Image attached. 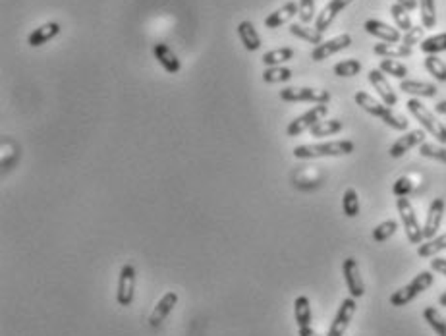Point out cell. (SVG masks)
Instances as JSON below:
<instances>
[{"label": "cell", "mask_w": 446, "mask_h": 336, "mask_svg": "<svg viewBox=\"0 0 446 336\" xmlns=\"http://www.w3.org/2000/svg\"><path fill=\"white\" fill-rule=\"evenodd\" d=\"M400 91H404L412 97H427L433 99L437 95V85L427 83V81H417V80H402L400 81Z\"/></svg>", "instance_id": "obj_20"}, {"label": "cell", "mask_w": 446, "mask_h": 336, "mask_svg": "<svg viewBox=\"0 0 446 336\" xmlns=\"http://www.w3.org/2000/svg\"><path fill=\"white\" fill-rule=\"evenodd\" d=\"M292 80V70L284 68V66H272V68H265L263 81L265 83H282V81Z\"/></svg>", "instance_id": "obj_36"}, {"label": "cell", "mask_w": 446, "mask_h": 336, "mask_svg": "<svg viewBox=\"0 0 446 336\" xmlns=\"http://www.w3.org/2000/svg\"><path fill=\"white\" fill-rule=\"evenodd\" d=\"M419 155H421V157H427V159L438 160V162H445L446 164V149L442 145L421 144L419 145Z\"/></svg>", "instance_id": "obj_39"}, {"label": "cell", "mask_w": 446, "mask_h": 336, "mask_svg": "<svg viewBox=\"0 0 446 336\" xmlns=\"http://www.w3.org/2000/svg\"><path fill=\"white\" fill-rule=\"evenodd\" d=\"M153 55L155 58L159 60V64L167 70L168 74H178L180 72V60H178V56L172 52V48L165 45V43H157V45H153Z\"/></svg>", "instance_id": "obj_19"}, {"label": "cell", "mask_w": 446, "mask_h": 336, "mask_svg": "<svg viewBox=\"0 0 446 336\" xmlns=\"http://www.w3.org/2000/svg\"><path fill=\"white\" fill-rule=\"evenodd\" d=\"M354 99H356L358 106H361L363 111L369 112L371 116L381 118V120L384 122L386 126H391L392 130H398V132H406L407 130V120L402 114L394 112L391 106H386L382 101H377L375 97H371L369 93H365V91H358Z\"/></svg>", "instance_id": "obj_1"}, {"label": "cell", "mask_w": 446, "mask_h": 336, "mask_svg": "<svg viewBox=\"0 0 446 336\" xmlns=\"http://www.w3.org/2000/svg\"><path fill=\"white\" fill-rule=\"evenodd\" d=\"M435 112H437V114H445L446 116V101H438V103L435 104Z\"/></svg>", "instance_id": "obj_46"}, {"label": "cell", "mask_w": 446, "mask_h": 336, "mask_svg": "<svg viewBox=\"0 0 446 336\" xmlns=\"http://www.w3.org/2000/svg\"><path fill=\"white\" fill-rule=\"evenodd\" d=\"M295 14H300V6L295 2H286L284 6H280L279 10H274L272 14L265 18V27L267 29H277L280 25H284L286 22H290Z\"/></svg>", "instance_id": "obj_18"}, {"label": "cell", "mask_w": 446, "mask_h": 336, "mask_svg": "<svg viewBox=\"0 0 446 336\" xmlns=\"http://www.w3.org/2000/svg\"><path fill=\"white\" fill-rule=\"evenodd\" d=\"M419 48H421V52H425V55H438V52H445L446 33H438V35H433V37L423 39Z\"/></svg>", "instance_id": "obj_32"}, {"label": "cell", "mask_w": 446, "mask_h": 336, "mask_svg": "<svg viewBox=\"0 0 446 336\" xmlns=\"http://www.w3.org/2000/svg\"><path fill=\"white\" fill-rule=\"evenodd\" d=\"M294 317L295 323H298V328L302 327H311V304L307 296H298L294 302Z\"/></svg>", "instance_id": "obj_24"}, {"label": "cell", "mask_w": 446, "mask_h": 336, "mask_svg": "<svg viewBox=\"0 0 446 336\" xmlns=\"http://www.w3.org/2000/svg\"><path fill=\"white\" fill-rule=\"evenodd\" d=\"M292 58H294V48L284 47L265 52L261 60H263V64L267 66V68H272V66H282L284 62H288V60H292Z\"/></svg>", "instance_id": "obj_26"}, {"label": "cell", "mask_w": 446, "mask_h": 336, "mask_svg": "<svg viewBox=\"0 0 446 336\" xmlns=\"http://www.w3.org/2000/svg\"><path fill=\"white\" fill-rule=\"evenodd\" d=\"M238 37L242 41V45L249 52H255V50L261 48V37H259V33L255 29V25L251 22H247V20L238 25Z\"/></svg>", "instance_id": "obj_21"}, {"label": "cell", "mask_w": 446, "mask_h": 336, "mask_svg": "<svg viewBox=\"0 0 446 336\" xmlns=\"http://www.w3.org/2000/svg\"><path fill=\"white\" fill-rule=\"evenodd\" d=\"M398 230V223L396 220H384V223L377 224L373 230V240L382 244V241H386L389 238H392L394 234Z\"/></svg>", "instance_id": "obj_38"}, {"label": "cell", "mask_w": 446, "mask_h": 336, "mask_svg": "<svg viewBox=\"0 0 446 336\" xmlns=\"http://www.w3.org/2000/svg\"><path fill=\"white\" fill-rule=\"evenodd\" d=\"M342 209L344 215L350 216V218H356L359 215V200L358 192L354 188H348L342 195Z\"/></svg>", "instance_id": "obj_37"}, {"label": "cell", "mask_w": 446, "mask_h": 336, "mask_svg": "<svg viewBox=\"0 0 446 336\" xmlns=\"http://www.w3.org/2000/svg\"><path fill=\"white\" fill-rule=\"evenodd\" d=\"M354 0H330L325 8L321 10L315 18V29L321 33H325L330 27V24L335 22V18L342 12L348 4H351Z\"/></svg>", "instance_id": "obj_15"}, {"label": "cell", "mask_w": 446, "mask_h": 336, "mask_svg": "<svg viewBox=\"0 0 446 336\" xmlns=\"http://www.w3.org/2000/svg\"><path fill=\"white\" fill-rule=\"evenodd\" d=\"M423 35H425V27L423 25H414L410 31L402 35V45H406L410 48L414 47V45H421Z\"/></svg>", "instance_id": "obj_40"}, {"label": "cell", "mask_w": 446, "mask_h": 336, "mask_svg": "<svg viewBox=\"0 0 446 336\" xmlns=\"http://www.w3.org/2000/svg\"><path fill=\"white\" fill-rule=\"evenodd\" d=\"M421 10V25L425 29H433L437 25V6L435 0H419Z\"/></svg>", "instance_id": "obj_34"}, {"label": "cell", "mask_w": 446, "mask_h": 336, "mask_svg": "<svg viewBox=\"0 0 446 336\" xmlns=\"http://www.w3.org/2000/svg\"><path fill=\"white\" fill-rule=\"evenodd\" d=\"M58 33H60V25L56 24V22H48V24L41 25L35 31H32L27 43H29V47H41V45H45L47 41L56 37Z\"/></svg>", "instance_id": "obj_22"}, {"label": "cell", "mask_w": 446, "mask_h": 336, "mask_svg": "<svg viewBox=\"0 0 446 336\" xmlns=\"http://www.w3.org/2000/svg\"><path fill=\"white\" fill-rule=\"evenodd\" d=\"M342 274L344 280H346V286H348V292H350L351 298H361L365 294V284H363V279H361V272H359V265L354 257H348L344 259L342 263Z\"/></svg>", "instance_id": "obj_10"}, {"label": "cell", "mask_w": 446, "mask_h": 336, "mask_svg": "<svg viewBox=\"0 0 446 336\" xmlns=\"http://www.w3.org/2000/svg\"><path fill=\"white\" fill-rule=\"evenodd\" d=\"M356 145L350 139L330 141V144H311L298 145L294 149L295 159H321V157H346L351 155Z\"/></svg>", "instance_id": "obj_2"}, {"label": "cell", "mask_w": 446, "mask_h": 336, "mask_svg": "<svg viewBox=\"0 0 446 336\" xmlns=\"http://www.w3.org/2000/svg\"><path fill=\"white\" fill-rule=\"evenodd\" d=\"M414 190V184H412V178L410 176H402L398 178L394 186H392V193L396 195V197H407L410 193Z\"/></svg>", "instance_id": "obj_42"}, {"label": "cell", "mask_w": 446, "mask_h": 336, "mask_svg": "<svg viewBox=\"0 0 446 336\" xmlns=\"http://www.w3.org/2000/svg\"><path fill=\"white\" fill-rule=\"evenodd\" d=\"M134 296H136V267L132 263H126L120 269L116 302L122 307H130L134 304Z\"/></svg>", "instance_id": "obj_8"}, {"label": "cell", "mask_w": 446, "mask_h": 336, "mask_svg": "<svg viewBox=\"0 0 446 336\" xmlns=\"http://www.w3.org/2000/svg\"><path fill=\"white\" fill-rule=\"evenodd\" d=\"M431 269L438 274H442L446 276V257H435L433 261H431Z\"/></svg>", "instance_id": "obj_43"}, {"label": "cell", "mask_w": 446, "mask_h": 336, "mask_svg": "<svg viewBox=\"0 0 446 336\" xmlns=\"http://www.w3.org/2000/svg\"><path fill=\"white\" fill-rule=\"evenodd\" d=\"M363 29H365L369 35H373L377 39H381L382 43H398L402 39V35H400L398 29H394L391 27L389 24H384L381 20H367L365 25H363Z\"/></svg>", "instance_id": "obj_17"}, {"label": "cell", "mask_w": 446, "mask_h": 336, "mask_svg": "<svg viewBox=\"0 0 446 336\" xmlns=\"http://www.w3.org/2000/svg\"><path fill=\"white\" fill-rule=\"evenodd\" d=\"M445 207L446 205L442 197L431 201L427 218L423 224V240H431V238L437 236V232L440 230V224H442V216H445Z\"/></svg>", "instance_id": "obj_12"}, {"label": "cell", "mask_w": 446, "mask_h": 336, "mask_svg": "<svg viewBox=\"0 0 446 336\" xmlns=\"http://www.w3.org/2000/svg\"><path fill=\"white\" fill-rule=\"evenodd\" d=\"M406 106L407 111H410V114L421 124L423 130H425L427 134H431V136L435 137L438 144L446 145V128L442 126V122H438L437 116H435L419 99H410L406 103Z\"/></svg>", "instance_id": "obj_3"}, {"label": "cell", "mask_w": 446, "mask_h": 336, "mask_svg": "<svg viewBox=\"0 0 446 336\" xmlns=\"http://www.w3.org/2000/svg\"><path fill=\"white\" fill-rule=\"evenodd\" d=\"M356 309H358V304H356V298H346L340 304V309L336 313L335 321L330 323V328H328L327 336H344L346 328L350 327L351 319L356 315Z\"/></svg>", "instance_id": "obj_9"}, {"label": "cell", "mask_w": 446, "mask_h": 336, "mask_svg": "<svg viewBox=\"0 0 446 336\" xmlns=\"http://www.w3.org/2000/svg\"><path fill=\"white\" fill-rule=\"evenodd\" d=\"M344 124L340 120H321L309 130L313 137H328L342 132Z\"/></svg>", "instance_id": "obj_27"}, {"label": "cell", "mask_w": 446, "mask_h": 336, "mask_svg": "<svg viewBox=\"0 0 446 336\" xmlns=\"http://www.w3.org/2000/svg\"><path fill=\"white\" fill-rule=\"evenodd\" d=\"M373 52L381 58H407L412 56V48L406 45H398V43H379L375 45Z\"/></svg>", "instance_id": "obj_23"}, {"label": "cell", "mask_w": 446, "mask_h": 336, "mask_svg": "<svg viewBox=\"0 0 446 336\" xmlns=\"http://www.w3.org/2000/svg\"><path fill=\"white\" fill-rule=\"evenodd\" d=\"M425 70L435 78L437 81H446V64L438 58L437 55H427L423 60Z\"/></svg>", "instance_id": "obj_31"}, {"label": "cell", "mask_w": 446, "mask_h": 336, "mask_svg": "<svg viewBox=\"0 0 446 336\" xmlns=\"http://www.w3.org/2000/svg\"><path fill=\"white\" fill-rule=\"evenodd\" d=\"M438 305H440V307H446V292H442V294L438 296Z\"/></svg>", "instance_id": "obj_47"}, {"label": "cell", "mask_w": 446, "mask_h": 336, "mask_svg": "<svg viewBox=\"0 0 446 336\" xmlns=\"http://www.w3.org/2000/svg\"><path fill=\"white\" fill-rule=\"evenodd\" d=\"M442 249H446V234H442V236H435V238H431V240H427L425 244H419L417 255L433 257L437 255L438 251H442Z\"/></svg>", "instance_id": "obj_30"}, {"label": "cell", "mask_w": 446, "mask_h": 336, "mask_svg": "<svg viewBox=\"0 0 446 336\" xmlns=\"http://www.w3.org/2000/svg\"><path fill=\"white\" fill-rule=\"evenodd\" d=\"M176 304H178V294H176V292H167V294L157 302L155 309H153V313L149 315V325H151L153 328H159L160 325H162V321L167 319L168 315L172 313Z\"/></svg>", "instance_id": "obj_16"}, {"label": "cell", "mask_w": 446, "mask_h": 336, "mask_svg": "<svg viewBox=\"0 0 446 336\" xmlns=\"http://www.w3.org/2000/svg\"><path fill=\"white\" fill-rule=\"evenodd\" d=\"M433 272L431 271H421L417 276H414V280L406 284V286H402L400 290H396L394 294L391 296V305L392 307H404L407 305L410 302H414L415 298L419 296L421 292H425L427 288L433 286Z\"/></svg>", "instance_id": "obj_4"}, {"label": "cell", "mask_w": 446, "mask_h": 336, "mask_svg": "<svg viewBox=\"0 0 446 336\" xmlns=\"http://www.w3.org/2000/svg\"><path fill=\"white\" fill-rule=\"evenodd\" d=\"M369 83L373 85L375 91L379 93V97H381V101L386 106H394V104L398 103V95H396V91L392 89V85L389 83V80H386V76L381 72V70H371L369 72Z\"/></svg>", "instance_id": "obj_13"}, {"label": "cell", "mask_w": 446, "mask_h": 336, "mask_svg": "<svg viewBox=\"0 0 446 336\" xmlns=\"http://www.w3.org/2000/svg\"><path fill=\"white\" fill-rule=\"evenodd\" d=\"M423 319L429 323V327L437 332L438 336H446V321L438 313L437 307H425L423 309Z\"/></svg>", "instance_id": "obj_29"}, {"label": "cell", "mask_w": 446, "mask_h": 336, "mask_svg": "<svg viewBox=\"0 0 446 336\" xmlns=\"http://www.w3.org/2000/svg\"><path fill=\"white\" fill-rule=\"evenodd\" d=\"M300 22L302 24H309L315 20V0H300Z\"/></svg>", "instance_id": "obj_41"}, {"label": "cell", "mask_w": 446, "mask_h": 336, "mask_svg": "<svg viewBox=\"0 0 446 336\" xmlns=\"http://www.w3.org/2000/svg\"><path fill=\"white\" fill-rule=\"evenodd\" d=\"M396 2H398V4H402L404 8L410 10V12L419 6V0H396Z\"/></svg>", "instance_id": "obj_44"}, {"label": "cell", "mask_w": 446, "mask_h": 336, "mask_svg": "<svg viewBox=\"0 0 446 336\" xmlns=\"http://www.w3.org/2000/svg\"><path fill=\"white\" fill-rule=\"evenodd\" d=\"M391 16L392 20L396 22V27H398V29L410 31V29L414 27V24H412V16H410V10L404 8L398 2H394L391 6Z\"/></svg>", "instance_id": "obj_33"}, {"label": "cell", "mask_w": 446, "mask_h": 336, "mask_svg": "<svg viewBox=\"0 0 446 336\" xmlns=\"http://www.w3.org/2000/svg\"><path fill=\"white\" fill-rule=\"evenodd\" d=\"M328 114V106L327 104H315L313 108H309L307 112H303L302 116H298L294 120L288 124L286 134L290 137H298L302 136L303 132L311 130L317 122H321L325 116Z\"/></svg>", "instance_id": "obj_7"}, {"label": "cell", "mask_w": 446, "mask_h": 336, "mask_svg": "<svg viewBox=\"0 0 446 336\" xmlns=\"http://www.w3.org/2000/svg\"><path fill=\"white\" fill-rule=\"evenodd\" d=\"M421 144H425V130H412V132H407V134H404L402 137H398V139L391 145L389 155H391L392 159H400V157H404L412 147Z\"/></svg>", "instance_id": "obj_14"}, {"label": "cell", "mask_w": 446, "mask_h": 336, "mask_svg": "<svg viewBox=\"0 0 446 336\" xmlns=\"http://www.w3.org/2000/svg\"><path fill=\"white\" fill-rule=\"evenodd\" d=\"M379 70L386 76H392V78H398V80H406L407 68L402 62H398L396 58H382L381 64H379Z\"/></svg>", "instance_id": "obj_28"}, {"label": "cell", "mask_w": 446, "mask_h": 336, "mask_svg": "<svg viewBox=\"0 0 446 336\" xmlns=\"http://www.w3.org/2000/svg\"><path fill=\"white\" fill-rule=\"evenodd\" d=\"M333 72L338 78H354L361 72V62L356 58H348V60H340L338 64L333 68Z\"/></svg>", "instance_id": "obj_35"}, {"label": "cell", "mask_w": 446, "mask_h": 336, "mask_svg": "<svg viewBox=\"0 0 446 336\" xmlns=\"http://www.w3.org/2000/svg\"><path fill=\"white\" fill-rule=\"evenodd\" d=\"M396 207H398L400 218H402V224H404V230H406L407 240L419 246L423 241V228L419 220H417V215H415L414 205L407 197H398L396 200Z\"/></svg>", "instance_id": "obj_5"}, {"label": "cell", "mask_w": 446, "mask_h": 336, "mask_svg": "<svg viewBox=\"0 0 446 336\" xmlns=\"http://www.w3.org/2000/svg\"><path fill=\"white\" fill-rule=\"evenodd\" d=\"M290 33L298 39H303L311 43V45H315V47L323 43V33L317 31L315 27H307L305 24H292L290 25Z\"/></svg>", "instance_id": "obj_25"}, {"label": "cell", "mask_w": 446, "mask_h": 336, "mask_svg": "<svg viewBox=\"0 0 446 336\" xmlns=\"http://www.w3.org/2000/svg\"><path fill=\"white\" fill-rule=\"evenodd\" d=\"M298 335L300 336H321L317 330H313L311 327H302L300 330H298Z\"/></svg>", "instance_id": "obj_45"}, {"label": "cell", "mask_w": 446, "mask_h": 336, "mask_svg": "<svg viewBox=\"0 0 446 336\" xmlns=\"http://www.w3.org/2000/svg\"><path fill=\"white\" fill-rule=\"evenodd\" d=\"M351 45V35L348 33H342V35H336L333 39L328 41H323L321 45L311 50V58L315 60V62H323V60H327L328 56L336 55V52H340L344 48H348Z\"/></svg>", "instance_id": "obj_11"}, {"label": "cell", "mask_w": 446, "mask_h": 336, "mask_svg": "<svg viewBox=\"0 0 446 336\" xmlns=\"http://www.w3.org/2000/svg\"><path fill=\"white\" fill-rule=\"evenodd\" d=\"M280 99L286 103H315L327 104L330 101V93L325 89L313 88H284L280 89Z\"/></svg>", "instance_id": "obj_6"}]
</instances>
